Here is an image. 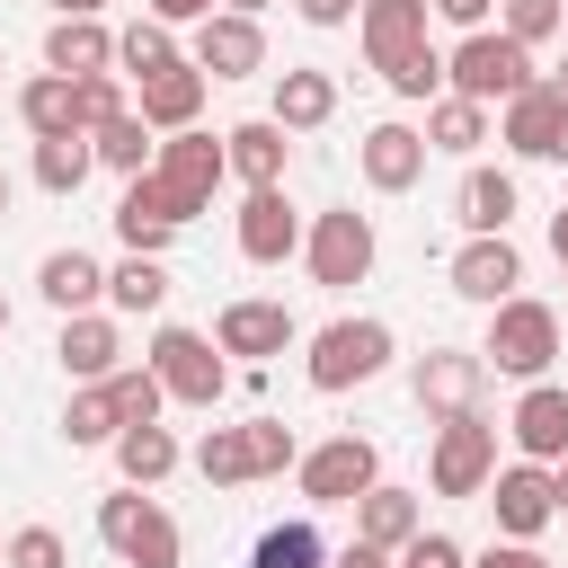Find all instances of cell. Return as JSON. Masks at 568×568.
Returning a JSON list of instances; mask_svg holds the SVG:
<instances>
[{"instance_id": "obj_1", "label": "cell", "mask_w": 568, "mask_h": 568, "mask_svg": "<svg viewBox=\"0 0 568 568\" xmlns=\"http://www.w3.org/2000/svg\"><path fill=\"white\" fill-rule=\"evenodd\" d=\"M426 0H364L355 9V27H364V62L382 71V89L390 98H408V106H435L444 98V53L426 44Z\"/></svg>"}, {"instance_id": "obj_2", "label": "cell", "mask_w": 568, "mask_h": 568, "mask_svg": "<svg viewBox=\"0 0 568 568\" xmlns=\"http://www.w3.org/2000/svg\"><path fill=\"white\" fill-rule=\"evenodd\" d=\"M302 462V444H293V426L284 417H248V426H204V444H195V470H204V488H248V479H284Z\"/></svg>"}, {"instance_id": "obj_3", "label": "cell", "mask_w": 568, "mask_h": 568, "mask_svg": "<svg viewBox=\"0 0 568 568\" xmlns=\"http://www.w3.org/2000/svg\"><path fill=\"white\" fill-rule=\"evenodd\" d=\"M479 355H488V373H506V382H550V364H559V311L532 302V293L497 302Z\"/></svg>"}, {"instance_id": "obj_4", "label": "cell", "mask_w": 568, "mask_h": 568, "mask_svg": "<svg viewBox=\"0 0 568 568\" xmlns=\"http://www.w3.org/2000/svg\"><path fill=\"white\" fill-rule=\"evenodd\" d=\"M98 541H106L124 568H178V559H186V532H178V515H169L151 488L98 497Z\"/></svg>"}, {"instance_id": "obj_5", "label": "cell", "mask_w": 568, "mask_h": 568, "mask_svg": "<svg viewBox=\"0 0 568 568\" xmlns=\"http://www.w3.org/2000/svg\"><path fill=\"white\" fill-rule=\"evenodd\" d=\"M444 89L470 98V106H506V98L532 89V53H524L506 27H479V36H462V44L444 53Z\"/></svg>"}, {"instance_id": "obj_6", "label": "cell", "mask_w": 568, "mask_h": 568, "mask_svg": "<svg viewBox=\"0 0 568 568\" xmlns=\"http://www.w3.org/2000/svg\"><path fill=\"white\" fill-rule=\"evenodd\" d=\"M231 178V151H222V133H160V160H151V195L178 213V222H195L204 204H213V186Z\"/></svg>"}, {"instance_id": "obj_7", "label": "cell", "mask_w": 568, "mask_h": 568, "mask_svg": "<svg viewBox=\"0 0 568 568\" xmlns=\"http://www.w3.org/2000/svg\"><path fill=\"white\" fill-rule=\"evenodd\" d=\"M390 355H399L390 320H355V311H346V320H328V328L311 337V364H302V373H311V390H328V399H337V390L373 382Z\"/></svg>"}, {"instance_id": "obj_8", "label": "cell", "mask_w": 568, "mask_h": 568, "mask_svg": "<svg viewBox=\"0 0 568 568\" xmlns=\"http://www.w3.org/2000/svg\"><path fill=\"white\" fill-rule=\"evenodd\" d=\"M151 373H160V390L178 399V408H213L222 390H231V364H222V346L204 337V328H151V355H142Z\"/></svg>"}, {"instance_id": "obj_9", "label": "cell", "mask_w": 568, "mask_h": 568, "mask_svg": "<svg viewBox=\"0 0 568 568\" xmlns=\"http://www.w3.org/2000/svg\"><path fill=\"white\" fill-rule=\"evenodd\" d=\"M426 479H435V497H488V479H497V426L470 408V417H444L435 426V453H426Z\"/></svg>"}, {"instance_id": "obj_10", "label": "cell", "mask_w": 568, "mask_h": 568, "mask_svg": "<svg viewBox=\"0 0 568 568\" xmlns=\"http://www.w3.org/2000/svg\"><path fill=\"white\" fill-rule=\"evenodd\" d=\"M302 257H311V284H328V293L364 284V275H373V213L328 204V213L302 231Z\"/></svg>"}, {"instance_id": "obj_11", "label": "cell", "mask_w": 568, "mask_h": 568, "mask_svg": "<svg viewBox=\"0 0 568 568\" xmlns=\"http://www.w3.org/2000/svg\"><path fill=\"white\" fill-rule=\"evenodd\" d=\"M293 479L311 506H355L364 488H382V453H373V435H328L293 462Z\"/></svg>"}, {"instance_id": "obj_12", "label": "cell", "mask_w": 568, "mask_h": 568, "mask_svg": "<svg viewBox=\"0 0 568 568\" xmlns=\"http://www.w3.org/2000/svg\"><path fill=\"white\" fill-rule=\"evenodd\" d=\"M408 390H417V408H426L435 426H444V417H470L479 390H488V355H479V346H426L417 373H408Z\"/></svg>"}, {"instance_id": "obj_13", "label": "cell", "mask_w": 568, "mask_h": 568, "mask_svg": "<svg viewBox=\"0 0 568 568\" xmlns=\"http://www.w3.org/2000/svg\"><path fill=\"white\" fill-rule=\"evenodd\" d=\"M186 62H195L204 80H248V71H266V27L240 18V9H213V18L186 36Z\"/></svg>"}, {"instance_id": "obj_14", "label": "cell", "mask_w": 568, "mask_h": 568, "mask_svg": "<svg viewBox=\"0 0 568 568\" xmlns=\"http://www.w3.org/2000/svg\"><path fill=\"white\" fill-rule=\"evenodd\" d=\"M488 515H497V541H532L541 524H559V488L541 462H506L488 479Z\"/></svg>"}, {"instance_id": "obj_15", "label": "cell", "mask_w": 568, "mask_h": 568, "mask_svg": "<svg viewBox=\"0 0 568 568\" xmlns=\"http://www.w3.org/2000/svg\"><path fill=\"white\" fill-rule=\"evenodd\" d=\"M355 169H364V186H373V195H408V186L426 178V133L390 115V124H373V133L355 142Z\"/></svg>"}, {"instance_id": "obj_16", "label": "cell", "mask_w": 568, "mask_h": 568, "mask_svg": "<svg viewBox=\"0 0 568 568\" xmlns=\"http://www.w3.org/2000/svg\"><path fill=\"white\" fill-rule=\"evenodd\" d=\"M515 284H524V248L497 231V240H462L453 248V293L462 302H479V311H497V302H515Z\"/></svg>"}, {"instance_id": "obj_17", "label": "cell", "mask_w": 568, "mask_h": 568, "mask_svg": "<svg viewBox=\"0 0 568 568\" xmlns=\"http://www.w3.org/2000/svg\"><path fill=\"white\" fill-rule=\"evenodd\" d=\"M293 337H302V328H293V311H284V302H257V293L222 302V320H213V346H222V355H248V364L284 355Z\"/></svg>"}, {"instance_id": "obj_18", "label": "cell", "mask_w": 568, "mask_h": 568, "mask_svg": "<svg viewBox=\"0 0 568 568\" xmlns=\"http://www.w3.org/2000/svg\"><path fill=\"white\" fill-rule=\"evenodd\" d=\"M506 435H515V453H524V462L559 470V462H568V390H559V382H524V399H515Z\"/></svg>"}, {"instance_id": "obj_19", "label": "cell", "mask_w": 568, "mask_h": 568, "mask_svg": "<svg viewBox=\"0 0 568 568\" xmlns=\"http://www.w3.org/2000/svg\"><path fill=\"white\" fill-rule=\"evenodd\" d=\"M559 124H568V98H559L550 80H532L524 98H506V115H497V142H506L515 160H559Z\"/></svg>"}, {"instance_id": "obj_20", "label": "cell", "mask_w": 568, "mask_h": 568, "mask_svg": "<svg viewBox=\"0 0 568 568\" xmlns=\"http://www.w3.org/2000/svg\"><path fill=\"white\" fill-rule=\"evenodd\" d=\"M515 213H524V186H515V169H488V160H470V169H462V186H453V222H462L470 240H497Z\"/></svg>"}, {"instance_id": "obj_21", "label": "cell", "mask_w": 568, "mask_h": 568, "mask_svg": "<svg viewBox=\"0 0 568 568\" xmlns=\"http://www.w3.org/2000/svg\"><path fill=\"white\" fill-rule=\"evenodd\" d=\"M222 151H231V178L257 195V186H284V169H293V133L275 124V115H248V124H231L222 133Z\"/></svg>"}, {"instance_id": "obj_22", "label": "cell", "mask_w": 568, "mask_h": 568, "mask_svg": "<svg viewBox=\"0 0 568 568\" xmlns=\"http://www.w3.org/2000/svg\"><path fill=\"white\" fill-rule=\"evenodd\" d=\"M302 248V213L284 204V186H257L248 204H240V257L248 266H284Z\"/></svg>"}, {"instance_id": "obj_23", "label": "cell", "mask_w": 568, "mask_h": 568, "mask_svg": "<svg viewBox=\"0 0 568 568\" xmlns=\"http://www.w3.org/2000/svg\"><path fill=\"white\" fill-rule=\"evenodd\" d=\"M417 532H426L417 488H390V479H382V488H364V497H355V541H373V550H390V559H399Z\"/></svg>"}, {"instance_id": "obj_24", "label": "cell", "mask_w": 568, "mask_h": 568, "mask_svg": "<svg viewBox=\"0 0 568 568\" xmlns=\"http://www.w3.org/2000/svg\"><path fill=\"white\" fill-rule=\"evenodd\" d=\"M44 71H62V80H98V71H115V36H106V18H53V27H44Z\"/></svg>"}, {"instance_id": "obj_25", "label": "cell", "mask_w": 568, "mask_h": 568, "mask_svg": "<svg viewBox=\"0 0 568 568\" xmlns=\"http://www.w3.org/2000/svg\"><path fill=\"white\" fill-rule=\"evenodd\" d=\"M53 355H62V373H71V382H106V373H124V337H115V320H106V311L62 320Z\"/></svg>"}, {"instance_id": "obj_26", "label": "cell", "mask_w": 568, "mask_h": 568, "mask_svg": "<svg viewBox=\"0 0 568 568\" xmlns=\"http://www.w3.org/2000/svg\"><path fill=\"white\" fill-rule=\"evenodd\" d=\"M178 231H186V222H178V213L151 195V169H142V178H124V195H115V240H124L133 257H160Z\"/></svg>"}, {"instance_id": "obj_27", "label": "cell", "mask_w": 568, "mask_h": 568, "mask_svg": "<svg viewBox=\"0 0 568 568\" xmlns=\"http://www.w3.org/2000/svg\"><path fill=\"white\" fill-rule=\"evenodd\" d=\"M151 133H195V115H204V71L195 62H178V71H160V80H142V106H133Z\"/></svg>"}, {"instance_id": "obj_28", "label": "cell", "mask_w": 568, "mask_h": 568, "mask_svg": "<svg viewBox=\"0 0 568 568\" xmlns=\"http://www.w3.org/2000/svg\"><path fill=\"white\" fill-rule=\"evenodd\" d=\"M284 133H320L328 115H337V80L328 71H311V62H293V71H275V106H266Z\"/></svg>"}, {"instance_id": "obj_29", "label": "cell", "mask_w": 568, "mask_h": 568, "mask_svg": "<svg viewBox=\"0 0 568 568\" xmlns=\"http://www.w3.org/2000/svg\"><path fill=\"white\" fill-rule=\"evenodd\" d=\"M36 293H44L62 320H80V311H98V293H106V266H98L89 248H53V257L36 266Z\"/></svg>"}, {"instance_id": "obj_30", "label": "cell", "mask_w": 568, "mask_h": 568, "mask_svg": "<svg viewBox=\"0 0 568 568\" xmlns=\"http://www.w3.org/2000/svg\"><path fill=\"white\" fill-rule=\"evenodd\" d=\"M106 453H115V470H124V488H160V479H169V470L186 462V444H178L169 426H124V435H115Z\"/></svg>"}, {"instance_id": "obj_31", "label": "cell", "mask_w": 568, "mask_h": 568, "mask_svg": "<svg viewBox=\"0 0 568 568\" xmlns=\"http://www.w3.org/2000/svg\"><path fill=\"white\" fill-rule=\"evenodd\" d=\"M18 124H27L36 142H62V133H80V106H71V80H62V71H36V80L18 89Z\"/></svg>"}, {"instance_id": "obj_32", "label": "cell", "mask_w": 568, "mask_h": 568, "mask_svg": "<svg viewBox=\"0 0 568 568\" xmlns=\"http://www.w3.org/2000/svg\"><path fill=\"white\" fill-rule=\"evenodd\" d=\"M337 550H328V532L311 524V515H293V524H266L257 532V550H248V568H328Z\"/></svg>"}, {"instance_id": "obj_33", "label": "cell", "mask_w": 568, "mask_h": 568, "mask_svg": "<svg viewBox=\"0 0 568 568\" xmlns=\"http://www.w3.org/2000/svg\"><path fill=\"white\" fill-rule=\"evenodd\" d=\"M115 435H124V417H115L106 382H80V390L62 399V444H71V453H98V444H115Z\"/></svg>"}, {"instance_id": "obj_34", "label": "cell", "mask_w": 568, "mask_h": 568, "mask_svg": "<svg viewBox=\"0 0 568 568\" xmlns=\"http://www.w3.org/2000/svg\"><path fill=\"white\" fill-rule=\"evenodd\" d=\"M89 151H98V169H115V178H142V169L160 160V133H151L142 115H115V124H98V133H89Z\"/></svg>"}, {"instance_id": "obj_35", "label": "cell", "mask_w": 568, "mask_h": 568, "mask_svg": "<svg viewBox=\"0 0 568 568\" xmlns=\"http://www.w3.org/2000/svg\"><path fill=\"white\" fill-rule=\"evenodd\" d=\"M106 302H115L124 320H151V311L169 302V266H160V257H133V248H124V266H106Z\"/></svg>"}, {"instance_id": "obj_36", "label": "cell", "mask_w": 568, "mask_h": 568, "mask_svg": "<svg viewBox=\"0 0 568 568\" xmlns=\"http://www.w3.org/2000/svg\"><path fill=\"white\" fill-rule=\"evenodd\" d=\"M186 53H178V36L160 27V18H133L124 36H115V71H133V80H160V71H178Z\"/></svg>"}, {"instance_id": "obj_37", "label": "cell", "mask_w": 568, "mask_h": 568, "mask_svg": "<svg viewBox=\"0 0 568 568\" xmlns=\"http://www.w3.org/2000/svg\"><path fill=\"white\" fill-rule=\"evenodd\" d=\"M417 133H426V151H479V142H488V106H470V98H453V89H444V98L426 106V124H417Z\"/></svg>"}, {"instance_id": "obj_38", "label": "cell", "mask_w": 568, "mask_h": 568, "mask_svg": "<svg viewBox=\"0 0 568 568\" xmlns=\"http://www.w3.org/2000/svg\"><path fill=\"white\" fill-rule=\"evenodd\" d=\"M89 169H98V151H89V133H62V142H36V186H44V195H80V186H89Z\"/></svg>"}, {"instance_id": "obj_39", "label": "cell", "mask_w": 568, "mask_h": 568, "mask_svg": "<svg viewBox=\"0 0 568 568\" xmlns=\"http://www.w3.org/2000/svg\"><path fill=\"white\" fill-rule=\"evenodd\" d=\"M106 399H115V417H124V426H160V408H169V390H160V373H151V364L106 373Z\"/></svg>"}, {"instance_id": "obj_40", "label": "cell", "mask_w": 568, "mask_h": 568, "mask_svg": "<svg viewBox=\"0 0 568 568\" xmlns=\"http://www.w3.org/2000/svg\"><path fill=\"white\" fill-rule=\"evenodd\" d=\"M559 18H568V0H497V27L532 53V44H550L559 36Z\"/></svg>"}, {"instance_id": "obj_41", "label": "cell", "mask_w": 568, "mask_h": 568, "mask_svg": "<svg viewBox=\"0 0 568 568\" xmlns=\"http://www.w3.org/2000/svg\"><path fill=\"white\" fill-rule=\"evenodd\" d=\"M71 106H80V133H98V124L133 115V106H124V80H115V71H98V80H71Z\"/></svg>"}, {"instance_id": "obj_42", "label": "cell", "mask_w": 568, "mask_h": 568, "mask_svg": "<svg viewBox=\"0 0 568 568\" xmlns=\"http://www.w3.org/2000/svg\"><path fill=\"white\" fill-rule=\"evenodd\" d=\"M9 568H71V550H62L53 524H18L9 532Z\"/></svg>"}, {"instance_id": "obj_43", "label": "cell", "mask_w": 568, "mask_h": 568, "mask_svg": "<svg viewBox=\"0 0 568 568\" xmlns=\"http://www.w3.org/2000/svg\"><path fill=\"white\" fill-rule=\"evenodd\" d=\"M399 568H470V550H462L453 532H417V541L399 550Z\"/></svg>"}, {"instance_id": "obj_44", "label": "cell", "mask_w": 568, "mask_h": 568, "mask_svg": "<svg viewBox=\"0 0 568 568\" xmlns=\"http://www.w3.org/2000/svg\"><path fill=\"white\" fill-rule=\"evenodd\" d=\"M426 9H435V18H444V27H462V36H479V27H488V9H497V0H426Z\"/></svg>"}, {"instance_id": "obj_45", "label": "cell", "mask_w": 568, "mask_h": 568, "mask_svg": "<svg viewBox=\"0 0 568 568\" xmlns=\"http://www.w3.org/2000/svg\"><path fill=\"white\" fill-rule=\"evenodd\" d=\"M470 568H550V559H541L532 541H488V550H479Z\"/></svg>"}, {"instance_id": "obj_46", "label": "cell", "mask_w": 568, "mask_h": 568, "mask_svg": "<svg viewBox=\"0 0 568 568\" xmlns=\"http://www.w3.org/2000/svg\"><path fill=\"white\" fill-rule=\"evenodd\" d=\"M213 9H222V0H151V18H160V27H204Z\"/></svg>"}, {"instance_id": "obj_47", "label": "cell", "mask_w": 568, "mask_h": 568, "mask_svg": "<svg viewBox=\"0 0 568 568\" xmlns=\"http://www.w3.org/2000/svg\"><path fill=\"white\" fill-rule=\"evenodd\" d=\"M293 9H302V27H346L364 0H293Z\"/></svg>"}, {"instance_id": "obj_48", "label": "cell", "mask_w": 568, "mask_h": 568, "mask_svg": "<svg viewBox=\"0 0 568 568\" xmlns=\"http://www.w3.org/2000/svg\"><path fill=\"white\" fill-rule=\"evenodd\" d=\"M328 568H390V550H373V541H346Z\"/></svg>"}, {"instance_id": "obj_49", "label": "cell", "mask_w": 568, "mask_h": 568, "mask_svg": "<svg viewBox=\"0 0 568 568\" xmlns=\"http://www.w3.org/2000/svg\"><path fill=\"white\" fill-rule=\"evenodd\" d=\"M44 9H53V18H98L106 0H44Z\"/></svg>"}, {"instance_id": "obj_50", "label": "cell", "mask_w": 568, "mask_h": 568, "mask_svg": "<svg viewBox=\"0 0 568 568\" xmlns=\"http://www.w3.org/2000/svg\"><path fill=\"white\" fill-rule=\"evenodd\" d=\"M550 257H559V266H568V204H559V213H550Z\"/></svg>"}, {"instance_id": "obj_51", "label": "cell", "mask_w": 568, "mask_h": 568, "mask_svg": "<svg viewBox=\"0 0 568 568\" xmlns=\"http://www.w3.org/2000/svg\"><path fill=\"white\" fill-rule=\"evenodd\" d=\"M550 488H559V515H568V462H559V470H550Z\"/></svg>"}, {"instance_id": "obj_52", "label": "cell", "mask_w": 568, "mask_h": 568, "mask_svg": "<svg viewBox=\"0 0 568 568\" xmlns=\"http://www.w3.org/2000/svg\"><path fill=\"white\" fill-rule=\"evenodd\" d=\"M222 9H240V18H257V9H266V0H222Z\"/></svg>"}, {"instance_id": "obj_53", "label": "cell", "mask_w": 568, "mask_h": 568, "mask_svg": "<svg viewBox=\"0 0 568 568\" xmlns=\"http://www.w3.org/2000/svg\"><path fill=\"white\" fill-rule=\"evenodd\" d=\"M550 89H559V98H568V62H559V71H550Z\"/></svg>"}, {"instance_id": "obj_54", "label": "cell", "mask_w": 568, "mask_h": 568, "mask_svg": "<svg viewBox=\"0 0 568 568\" xmlns=\"http://www.w3.org/2000/svg\"><path fill=\"white\" fill-rule=\"evenodd\" d=\"M0 337H9V293H0Z\"/></svg>"}, {"instance_id": "obj_55", "label": "cell", "mask_w": 568, "mask_h": 568, "mask_svg": "<svg viewBox=\"0 0 568 568\" xmlns=\"http://www.w3.org/2000/svg\"><path fill=\"white\" fill-rule=\"evenodd\" d=\"M0 213H9V169H0Z\"/></svg>"}, {"instance_id": "obj_56", "label": "cell", "mask_w": 568, "mask_h": 568, "mask_svg": "<svg viewBox=\"0 0 568 568\" xmlns=\"http://www.w3.org/2000/svg\"><path fill=\"white\" fill-rule=\"evenodd\" d=\"M559 160H568V124H559Z\"/></svg>"}, {"instance_id": "obj_57", "label": "cell", "mask_w": 568, "mask_h": 568, "mask_svg": "<svg viewBox=\"0 0 568 568\" xmlns=\"http://www.w3.org/2000/svg\"><path fill=\"white\" fill-rule=\"evenodd\" d=\"M0 568H9V541H0Z\"/></svg>"}]
</instances>
